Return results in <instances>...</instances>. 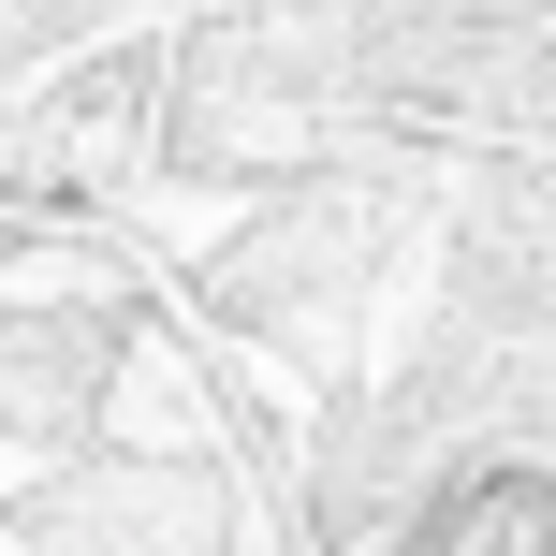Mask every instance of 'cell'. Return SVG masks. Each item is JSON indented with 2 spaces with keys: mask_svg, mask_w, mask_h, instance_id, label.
Returning a JSON list of instances; mask_svg holds the SVG:
<instances>
[{
  "mask_svg": "<svg viewBox=\"0 0 556 556\" xmlns=\"http://www.w3.org/2000/svg\"><path fill=\"white\" fill-rule=\"evenodd\" d=\"M15 528L29 556H293L250 483V454H162V440H88L45 454L15 483Z\"/></svg>",
  "mask_w": 556,
  "mask_h": 556,
  "instance_id": "obj_1",
  "label": "cell"
},
{
  "mask_svg": "<svg viewBox=\"0 0 556 556\" xmlns=\"http://www.w3.org/2000/svg\"><path fill=\"white\" fill-rule=\"evenodd\" d=\"M366 556H556V454H454Z\"/></svg>",
  "mask_w": 556,
  "mask_h": 556,
  "instance_id": "obj_2",
  "label": "cell"
}]
</instances>
